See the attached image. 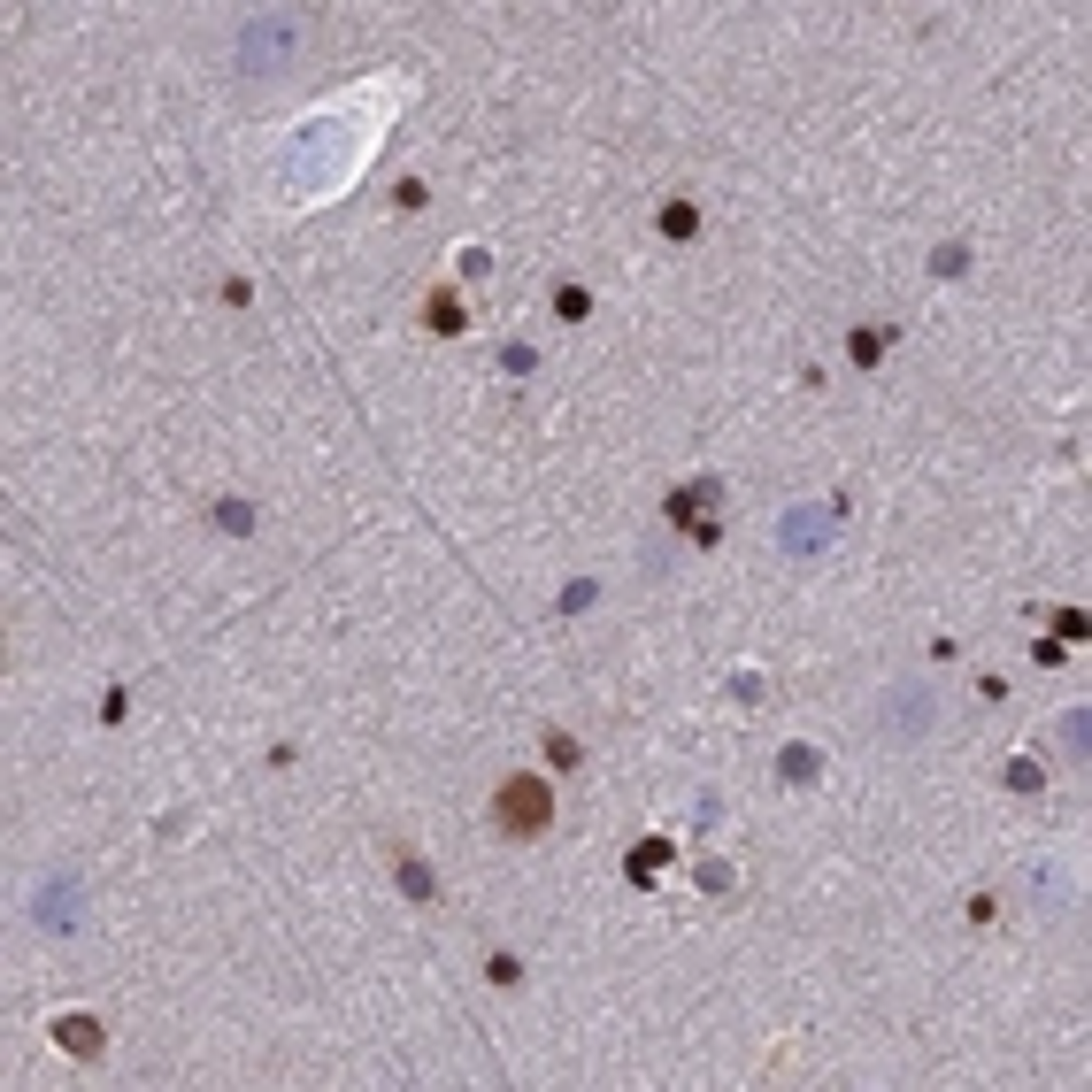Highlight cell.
<instances>
[{
    "label": "cell",
    "mask_w": 1092,
    "mask_h": 1092,
    "mask_svg": "<svg viewBox=\"0 0 1092 1092\" xmlns=\"http://www.w3.org/2000/svg\"><path fill=\"white\" fill-rule=\"evenodd\" d=\"M493 823H500V839H546V823H554V785H546L539 769L500 777V792H493Z\"/></svg>",
    "instance_id": "6da1fadb"
},
{
    "label": "cell",
    "mask_w": 1092,
    "mask_h": 1092,
    "mask_svg": "<svg viewBox=\"0 0 1092 1092\" xmlns=\"http://www.w3.org/2000/svg\"><path fill=\"white\" fill-rule=\"evenodd\" d=\"M393 870H401V892H408V900H438V877L424 870L416 854H401V847H393Z\"/></svg>",
    "instance_id": "7a4b0ae2"
},
{
    "label": "cell",
    "mask_w": 1092,
    "mask_h": 1092,
    "mask_svg": "<svg viewBox=\"0 0 1092 1092\" xmlns=\"http://www.w3.org/2000/svg\"><path fill=\"white\" fill-rule=\"evenodd\" d=\"M424 324H432L438 338H454V331L469 324V316H462V301H454V293H432V301H424Z\"/></svg>",
    "instance_id": "3957f363"
},
{
    "label": "cell",
    "mask_w": 1092,
    "mask_h": 1092,
    "mask_svg": "<svg viewBox=\"0 0 1092 1092\" xmlns=\"http://www.w3.org/2000/svg\"><path fill=\"white\" fill-rule=\"evenodd\" d=\"M661 239H692V231H700V209H692V201H661Z\"/></svg>",
    "instance_id": "277c9868"
},
{
    "label": "cell",
    "mask_w": 1092,
    "mask_h": 1092,
    "mask_svg": "<svg viewBox=\"0 0 1092 1092\" xmlns=\"http://www.w3.org/2000/svg\"><path fill=\"white\" fill-rule=\"evenodd\" d=\"M554 316H562V324H585V316H593V293H585V285H554Z\"/></svg>",
    "instance_id": "5b68a950"
},
{
    "label": "cell",
    "mask_w": 1092,
    "mask_h": 1092,
    "mask_svg": "<svg viewBox=\"0 0 1092 1092\" xmlns=\"http://www.w3.org/2000/svg\"><path fill=\"white\" fill-rule=\"evenodd\" d=\"M54 1039H62V1046H70V1054H101V1031H93V1023H85V1015H78V1023H62V1031H54Z\"/></svg>",
    "instance_id": "8992f818"
},
{
    "label": "cell",
    "mask_w": 1092,
    "mask_h": 1092,
    "mask_svg": "<svg viewBox=\"0 0 1092 1092\" xmlns=\"http://www.w3.org/2000/svg\"><path fill=\"white\" fill-rule=\"evenodd\" d=\"M485 978L500 984V992H516V984H524V962H516V954H485Z\"/></svg>",
    "instance_id": "52a82bcc"
},
{
    "label": "cell",
    "mask_w": 1092,
    "mask_h": 1092,
    "mask_svg": "<svg viewBox=\"0 0 1092 1092\" xmlns=\"http://www.w3.org/2000/svg\"><path fill=\"white\" fill-rule=\"evenodd\" d=\"M847 346H854V362H877V354H884V346H892V331H884V324H870V331H854V338H847Z\"/></svg>",
    "instance_id": "ba28073f"
},
{
    "label": "cell",
    "mask_w": 1092,
    "mask_h": 1092,
    "mask_svg": "<svg viewBox=\"0 0 1092 1092\" xmlns=\"http://www.w3.org/2000/svg\"><path fill=\"white\" fill-rule=\"evenodd\" d=\"M661 862H669V839H639V862H631V877L647 884V877H655Z\"/></svg>",
    "instance_id": "9c48e42d"
},
{
    "label": "cell",
    "mask_w": 1092,
    "mask_h": 1092,
    "mask_svg": "<svg viewBox=\"0 0 1092 1092\" xmlns=\"http://www.w3.org/2000/svg\"><path fill=\"white\" fill-rule=\"evenodd\" d=\"M546 755H554V769H577L585 755H577V739H562V731H546Z\"/></svg>",
    "instance_id": "30bf717a"
},
{
    "label": "cell",
    "mask_w": 1092,
    "mask_h": 1092,
    "mask_svg": "<svg viewBox=\"0 0 1092 1092\" xmlns=\"http://www.w3.org/2000/svg\"><path fill=\"white\" fill-rule=\"evenodd\" d=\"M216 524H223V531H254V508H239V500H223V508H216Z\"/></svg>",
    "instance_id": "8fae6325"
},
{
    "label": "cell",
    "mask_w": 1092,
    "mask_h": 1092,
    "mask_svg": "<svg viewBox=\"0 0 1092 1092\" xmlns=\"http://www.w3.org/2000/svg\"><path fill=\"white\" fill-rule=\"evenodd\" d=\"M500 369L508 377H531V346H500Z\"/></svg>",
    "instance_id": "7c38bea8"
}]
</instances>
